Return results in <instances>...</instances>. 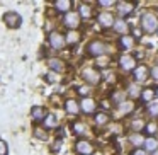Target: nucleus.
<instances>
[{"instance_id": "473e14b6", "label": "nucleus", "mask_w": 158, "mask_h": 155, "mask_svg": "<svg viewBox=\"0 0 158 155\" xmlns=\"http://www.w3.org/2000/svg\"><path fill=\"white\" fill-rule=\"evenodd\" d=\"M0 155H7V145L4 140H0Z\"/></svg>"}, {"instance_id": "39448f33", "label": "nucleus", "mask_w": 158, "mask_h": 155, "mask_svg": "<svg viewBox=\"0 0 158 155\" xmlns=\"http://www.w3.org/2000/svg\"><path fill=\"white\" fill-rule=\"evenodd\" d=\"M65 43H66V39L63 38L60 32H51V34H49V45H51L53 50H63Z\"/></svg>"}, {"instance_id": "5701e85b", "label": "nucleus", "mask_w": 158, "mask_h": 155, "mask_svg": "<svg viewBox=\"0 0 158 155\" xmlns=\"http://www.w3.org/2000/svg\"><path fill=\"white\" fill-rule=\"evenodd\" d=\"M73 131H75V135H78V136H83V135L87 133V126L83 123H73Z\"/></svg>"}, {"instance_id": "c03bdc74", "label": "nucleus", "mask_w": 158, "mask_h": 155, "mask_svg": "<svg viewBox=\"0 0 158 155\" xmlns=\"http://www.w3.org/2000/svg\"><path fill=\"white\" fill-rule=\"evenodd\" d=\"M156 32H158V31H156Z\"/></svg>"}, {"instance_id": "58836bf2", "label": "nucleus", "mask_w": 158, "mask_h": 155, "mask_svg": "<svg viewBox=\"0 0 158 155\" xmlns=\"http://www.w3.org/2000/svg\"><path fill=\"white\" fill-rule=\"evenodd\" d=\"M131 155H146V150H139V148H138V150H134Z\"/></svg>"}, {"instance_id": "2eb2a0df", "label": "nucleus", "mask_w": 158, "mask_h": 155, "mask_svg": "<svg viewBox=\"0 0 158 155\" xmlns=\"http://www.w3.org/2000/svg\"><path fill=\"white\" fill-rule=\"evenodd\" d=\"M70 7H72L70 0H58V2H55V9L58 12H68Z\"/></svg>"}, {"instance_id": "7c9ffc66", "label": "nucleus", "mask_w": 158, "mask_h": 155, "mask_svg": "<svg viewBox=\"0 0 158 155\" xmlns=\"http://www.w3.org/2000/svg\"><path fill=\"white\" fill-rule=\"evenodd\" d=\"M127 94H129V96L134 99V97H138V94H139V90H138V87L133 84V85H129V87H127Z\"/></svg>"}, {"instance_id": "393cba45", "label": "nucleus", "mask_w": 158, "mask_h": 155, "mask_svg": "<svg viewBox=\"0 0 158 155\" xmlns=\"http://www.w3.org/2000/svg\"><path fill=\"white\" fill-rule=\"evenodd\" d=\"M153 96H155V90H153V89H144L143 92H141V99H143L144 102H148V104L151 102Z\"/></svg>"}, {"instance_id": "1a4fd4ad", "label": "nucleus", "mask_w": 158, "mask_h": 155, "mask_svg": "<svg viewBox=\"0 0 158 155\" xmlns=\"http://www.w3.org/2000/svg\"><path fill=\"white\" fill-rule=\"evenodd\" d=\"M134 80L136 82H144V80L148 79V75H150V72H148V68L144 65H139V67H136L134 68Z\"/></svg>"}, {"instance_id": "2f4dec72", "label": "nucleus", "mask_w": 158, "mask_h": 155, "mask_svg": "<svg viewBox=\"0 0 158 155\" xmlns=\"http://www.w3.org/2000/svg\"><path fill=\"white\" fill-rule=\"evenodd\" d=\"M144 128H146V131H148L150 135H153V133H156V131H158V126H156L155 123H148Z\"/></svg>"}, {"instance_id": "f257e3e1", "label": "nucleus", "mask_w": 158, "mask_h": 155, "mask_svg": "<svg viewBox=\"0 0 158 155\" xmlns=\"http://www.w3.org/2000/svg\"><path fill=\"white\" fill-rule=\"evenodd\" d=\"M141 28H143V31L146 32H156L158 31V17L156 14H153V12H144L143 15H141Z\"/></svg>"}, {"instance_id": "37998d69", "label": "nucleus", "mask_w": 158, "mask_h": 155, "mask_svg": "<svg viewBox=\"0 0 158 155\" xmlns=\"http://www.w3.org/2000/svg\"><path fill=\"white\" fill-rule=\"evenodd\" d=\"M156 96H158V90H156Z\"/></svg>"}, {"instance_id": "f03ea898", "label": "nucleus", "mask_w": 158, "mask_h": 155, "mask_svg": "<svg viewBox=\"0 0 158 155\" xmlns=\"http://www.w3.org/2000/svg\"><path fill=\"white\" fill-rule=\"evenodd\" d=\"M107 50V46L104 45L102 41H99V39H95V41H90L89 45H87V53H89L90 56H100L104 55Z\"/></svg>"}, {"instance_id": "9d476101", "label": "nucleus", "mask_w": 158, "mask_h": 155, "mask_svg": "<svg viewBox=\"0 0 158 155\" xmlns=\"http://www.w3.org/2000/svg\"><path fill=\"white\" fill-rule=\"evenodd\" d=\"M114 22H116V19H114V15L110 12H102L99 15V24L102 28H110V26H114Z\"/></svg>"}, {"instance_id": "a878e982", "label": "nucleus", "mask_w": 158, "mask_h": 155, "mask_svg": "<svg viewBox=\"0 0 158 155\" xmlns=\"http://www.w3.org/2000/svg\"><path fill=\"white\" fill-rule=\"evenodd\" d=\"M44 124H46V128H55L56 124H58V121H56V116H55V114H46Z\"/></svg>"}, {"instance_id": "4468645a", "label": "nucleus", "mask_w": 158, "mask_h": 155, "mask_svg": "<svg viewBox=\"0 0 158 155\" xmlns=\"http://www.w3.org/2000/svg\"><path fill=\"white\" fill-rule=\"evenodd\" d=\"M117 11L123 15L131 14L133 12V4H129V2H117Z\"/></svg>"}, {"instance_id": "72a5a7b5", "label": "nucleus", "mask_w": 158, "mask_h": 155, "mask_svg": "<svg viewBox=\"0 0 158 155\" xmlns=\"http://www.w3.org/2000/svg\"><path fill=\"white\" fill-rule=\"evenodd\" d=\"M78 92L82 94V96H87V94L90 92V87L89 85H82V87H78Z\"/></svg>"}, {"instance_id": "4be33fe9", "label": "nucleus", "mask_w": 158, "mask_h": 155, "mask_svg": "<svg viewBox=\"0 0 158 155\" xmlns=\"http://www.w3.org/2000/svg\"><path fill=\"white\" fill-rule=\"evenodd\" d=\"M95 123L100 124V126L107 124V123H109V114H107V113H99V114H95Z\"/></svg>"}, {"instance_id": "a19ab883", "label": "nucleus", "mask_w": 158, "mask_h": 155, "mask_svg": "<svg viewBox=\"0 0 158 155\" xmlns=\"http://www.w3.org/2000/svg\"><path fill=\"white\" fill-rule=\"evenodd\" d=\"M60 147H61V141L58 140V141H56V143H55V147H53V150H58Z\"/></svg>"}, {"instance_id": "dca6fc26", "label": "nucleus", "mask_w": 158, "mask_h": 155, "mask_svg": "<svg viewBox=\"0 0 158 155\" xmlns=\"http://www.w3.org/2000/svg\"><path fill=\"white\" fill-rule=\"evenodd\" d=\"M48 65H49V68L55 70V72H63V68H65L63 62H61V60H58V58H51L48 62Z\"/></svg>"}, {"instance_id": "6e6552de", "label": "nucleus", "mask_w": 158, "mask_h": 155, "mask_svg": "<svg viewBox=\"0 0 158 155\" xmlns=\"http://www.w3.org/2000/svg\"><path fill=\"white\" fill-rule=\"evenodd\" d=\"M119 65L123 67L124 70L136 68V60H134V56H131V55H123L119 58Z\"/></svg>"}, {"instance_id": "c756f323", "label": "nucleus", "mask_w": 158, "mask_h": 155, "mask_svg": "<svg viewBox=\"0 0 158 155\" xmlns=\"http://www.w3.org/2000/svg\"><path fill=\"white\" fill-rule=\"evenodd\" d=\"M148 113L151 116H158V104L156 102H150L148 104Z\"/></svg>"}, {"instance_id": "f8f14e48", "label": "nucleus", "mask_w": 158, "mask_h": 155, "mask_svg": "<svg viewBox=\"0 0 158 155\" xmlns=\"http://www.w3.org/2000/svg\"><path fill=\"white\" fill-rule=\"evenodd\" d=\"M119 45H121V48H123V50H131V48L134 46V39L131 38V36L124 34V36H121Z\"/></svg>"}, {"instance_id": "ea45409f", "label": "nucleus", "mask_w": 158, "mask_h": 155, "mask_svg": "<svg viewBox=\"0 0 158 155\" xmlns=\"http://www.w3.org/2000/svg\"><path fill=\"white\" fill-rule=\"evenodd\" d=\"M133 34H134V38H139V36H141V31H139V29H133Z\"/></svg>"}, {"instance_id": "b1692460", "label": "nucleus", "mask_w": 158, "mask_h": 155, "mask_svg": "<svg viewBox=\"0 0 158 155\" xmlns=\"http://www.w3.org/2000/svg\"><path fill=\"white\" fill-rule=\"evenodd\" d=\"M78 41H80V34H78V32L70 31L68 34H66V43H68V45H75V43H78Z\"/></svg>"}, {"instance_id": "412c9836", "label": "nucleus", "mask_w": 158, "mask_h": 155, "mask_svg": "<svg viewBox=\"0 0 158 155\" xmlns=\"http://www.w3.org/2000/svg\"><path fill=\"white\" fill-rule=\"evenodd\" d=\"M129 126H131V130H134L136 133H139V130H143V128L146 126V124H144V121H143V119H139V118H138V119H133V121H131Z\"/></svg>"}, {"instance_id": "a211bd4d", "label": "nucleus", "mask_w": 158, "mask_h": 155, "mask_svg": "<svg viewBox=\"0 0 158 155\" xmlns=\"http://www.w3.org/2000/svg\"><path fill=\"white\" fill-rule=\"evenodd\" d=\"M65 107H66V111H68L70 114H77V113L80 111L77 101H73V99H68V101H66V102H65Z\"/></svg>"}, {"instance_id": "7ed1b4c3", "label": "nucleus", "mask_w": 158, "mask_h": 155, "mask_svg": "<svg viewBox=\"0 0 158 155\" xmlns=\"http://www.w3.org/2000/svg\"><path fill=\"white\" fill-rule=\"evenodd\" d=\"M63 22H65V26H66V28H70V29L78 28V24H80V14H77V12H66L65 17H63Z\"/></svg>"}, {"instance_id": "c85d7f7f", "label": "nucleus", "mask_w": 158, "mask_h": 155, "mask_svg": "<svg viewBox=\"0 0 158 155\" xmlns=\"http://www.w3.org/2000/svg\"><path fill=\"white\" fill-rule=\"evenodd\" d=\"M34 136L39 138V140H46V138H48V133H46L43 128H36V130H34Z\"/></svg>"}, {"instance_id": "f3484780", "label": "nucleus", "mask_w": 158, "mask_h": 155, "mask_svg": "<svg viewBox=\"0 0 158 155\" xmlns=\"http://www.w3.org/2000/svg\"><path fill=\"white\" fill-rule=\"evenodd\" d=\"M114 31H116V32H121V34L124 36V32L127 31V24H126V21H124V19H117V21L114 22Z\"/></svg>"}, {"instance_id": "aec40b11", "label": "nucleus", "mask_w": 158, "mask_h": 155, "mask_svg": "<svg viewBox=\"0 0 158 155\" xmlns=\"http://www.w3.org/2000/svg\"><path fill=\"white\" fill-rule=\"evenodd\" d=\"M31 114H32V119H36V121H39V119H43V118L46 116V111L43 109L41 106H36V107H32V111H31Z\"/></svg>"}, {"instance_id": "ddd939ff", "label": "nucleus", "mask_w": 158, "mask_h": 155, "mask_svg": "<svg viewBox=\"0 0 158 155\" xmlns=\"http://www.w3.org/2000/svg\"><path fill=\"white\" fill-rule=\"evenodd\" d=\"M144 150L156 152L158 150V140H156V138H153V136L146 138V140H144Z\"/></svg>"}, {"instance_id": "bb28decb", "label": "nucleus", "mask_w": 158, "mask_h": 155, "mask_svg": "<svg viewBox=\"0 0 158 155\" xmlns=\"http://www.w3.org/2000/svg\"><path fill=\"white\" fill-rule=\"evenodd\" d=\"M90 15H92V9H90L89 5H80V17L89 19Z\"/></svg>"}, {"instance_id": "9b49d317", "label": "nucleus", "mask_w": 158, "mask_h": 155, "mask_svg": "<svg viewBox=\"0 0 158 155\" xmlns=\"http://www.w3.org/2000/svg\"><path fill=\"white\" fill-rule=\"evenodd\" d=\"M80 106H82V111L83 113H87V114H90V113H94L95 111V107H97V104H95V101H92V99H83L82 102H80Z\"/></svg>"}, {"instance_id": "c9c22d12", "label": "nucleus", "mask_w": 158, "mask_h": 155, "mask_svg": "<svg viewBox=\"0 0 158 155\" xmlns=\"http://www.w3.org/2000/svg\"><path fill=\"white\" fill-rule=\"evenodd\" d=\"M112 4H114L112 0H100V2H99L100 7H109V5H112Z\"/></svg>"}, {"instance_id": "79ce46f5", "label": "nucleus", "mask_w": 158, "mask_h": 155, "mask_svg": "<svg viewBox=\"0 0 158 155\" xmlns=\"http://www.w3.org/2000/svg\"><path fill=\"white\" fill-rule=\"evenodd\" d=\"M155 155H158V150H156V152H155Z\"/></svg>"}, {"instance_id": "0eeeda50", "label": "nucleus", "mask_w": 158, "mask_h": 155, "mask_svg": "<svg viewBox=\"0 0 158 155\" xmlns=\"http://www.w3.org/2000/svg\"><path fill=\"white\" fill-rule=\"evenodd\" d=\"M77 152L78 153H82V155H90L94 152V145L90 143V141H87V140H80V141H77Z\"/></svg>"}, {"instance_id": "f704fd0d", "label": "nucleus", "mask_w": 158, "mask_h": 155, "mask_svg": "<svg viewBox=\"0 0 158 155\" xmlns=\"http://www.w3.org/2000/svg\"><path fill=\"white\" fill-rule=\"evenodd\" d=\"M48 80H49V82H58L60 77H56V73L51 72V73H48Z\"/></svg>"}, {"instance_id": "cd10ccee", "label": "nucleus", "mask_w": 158, "mask_h": 155, "mask_svg": "<svg viewBox=\"0 0 158 155\" xmlns=\"http://www.w3.org/2000/svg\"><path fill=\"white\" fill-rule=\"evenodd\" d=\"M112 101L117 104V106L124 104V94H123V92H114V94H112Z\"/></svg>"}, {"instance_id": "20e7f679", "label": "nucleus", "mask_w": 158, "mask_h": 155, "mask_svg": "<svg viewBox=\"0 0 158 155\" xmlns=\"http://www.w3.org/2000/svg\"><path fill=\"white\" fill-rule=\"evenodd\" d=\"M4 21H5V24L9 26V28H12V29H15V28H19L21 26V15L17 14V12H7V14L4 15Z\"/></svg>"}, {"instance_id": "423d86ee", "label": "nucleus", "mask_w": 158, "mask_h": 155, "mask_svg": "<svg viewBox=\"0 0 158 155\" xmlns=\"http://www.w3.org/2000/svg\"><path fill=\"white\" fill-rule=\"evenodd\" d=\"M82 77L90 84V85H95V84H99V82H100V75H99V72H95L94 68H85V70L82 72Z\"/></svg>"}, {"instance_id": "6ab92c4d", "label": "nucleus", "mask_w": 158, "mask_h": 155, "mask_svg": "<svg viewBox=\"0 0 158 155\" xmlns=\"http://www.w3.org/2000/svg\"><path fill=\"white\" fill-rule=\"evenodd\" d=\"M129 143L134 145V147H139V145H144V138L141 136L139 133H131L129 135Z\"/></svg>"}, {"instance_id": "e433bc0d", "label": "nucleus", "mask_w": 158, "mask_h": 155, "mask_svg": "<svg viewBox=\"0 0 158 155\" xmlns=\"http://www.w3.org/2000/svg\"><path fill=\"white\" fill-rule=\"evenodd\" d=\"M150 73H151V77H153V79H155V80H156V82H158V67H153Z\"/></svg>"}, {"instance_id": "4c0bfd02", "label": "nucleus", "mask_w": 158, "mask_h": 155, "mask_svg": "<svg viewBox=\"0 0 158 155\" xmlns=\"http://www.w3.org/2000/svg\"><path fill=\"white\" fill-rule=\"evenodd\" d=\"M97 65H99V67H107V65H109V60H107V58H100L99 60V62H97Z\"/></svg>"}]
</instances>
